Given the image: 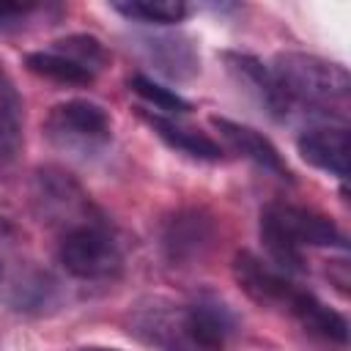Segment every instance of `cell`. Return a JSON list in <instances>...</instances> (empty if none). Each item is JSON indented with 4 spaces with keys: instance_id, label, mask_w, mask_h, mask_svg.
<instances>
[{
    "instance_id": "1",
    "label": "cell",
    "mask_w": 351,
    "mask_h": 351,
    "mask_svg": "<svg viewBox=\"0 0 351 351\" xmlns=\"http://www.w3.org/2000/svg\"><path fill=\"white\" fill-rule=\"evenodd\" d=\"M126 329L156 351H225L236 332V318L214 296H195L189 302L151 296L132 307Z\"/></svg>"
},
{
    "instance_id": "2",
    "label": "cell",
    "mask_w": 351,
    "mask_h": 351,
    "mask_svg": "<svg viewBox=\"0 0 351 351\" xmlns=\"http://www.w3.org/2000/svg\"><path fill=\"white\" fill-rule=\"evenodd\" d=\"M258 233L266 250V261L285 274H299L304 269V247L346 250V236L329 217L293 203L263 206Z\"/></svg>"
},
{
    "instance_id": "3",
    "label": "cell",
    "mask_w": 351,
    "mask_h": 351,
    "mask_svg": "<svg viewBox=\"0 0 351 351\" xmlns=\"http://www.w3.org/2000/svg\"><path fill=\"white\" fill-rule=\"evenodd\" d=\"M269 69L291 110L310 107L318 112H329L335 107H346L348 101L351 80L346 66L335 60L310 52H280Z\"/></svg>"
},
{
    "instance_id": "4",
    "label": "cell",
    "mask_w": 351,
    "mask_h": 351,
    "mask_svg": "<svg viewBox=\"0 0 351 351\" xmlns=\"http://www.w3.org/2000/svg\"><path fill=\"white\" fill-rule=\"evenodd\" d=\"M58 261L74 280H112L123 269V250L104 217L82 219L58 239Z\"/></svg>"
},
{
    "instance_id": "5",
    "label": "cell",
    "mask_w": 351,
    "mask_h": 351,
    "mask_svg": "<svg viewBox=\"0 0 351 351\" xmlns=\"http://www.w3.org/2000/svg\"><path fill=\"white\" fill-rule=\"evenodd\" d=\"M44 137L63 154L96 156L112 143V118L90 99H69L47 112Z\"/></svg>"
},
{
    "instance_id": "6",
    "label": "cell",
    "mask_w": 351,
    "mask_h": 351,
    "mask_svg": "<svg viewBox=\"0 0 351 351\" xmlns=\"http://www.w3.org/2000/svg\"><path fill=\"white\" fill-rule=\"evenodd\" d=\"M33 195H36V203L41 206V217L60 230H66L82 219L101 217L96 211V206L90 203V197L80 189V184L58 167H44L36 173Z\"/></svg>"
},
{
    "instance_id": "7",
    "label": "cell",
    "mask_w": 351,
    "mask_h": 351,
    "mask_svg": "<svg viewBox=\"0 0 351 351\" xmlns=\"http://www.w3.org/2000/svg\"><path fill=\"white\" fill-rule=\"evenodd\" d=\"M233 277H236L239 288L252 302H258L261 307L288 310L293 296L299 293V285L291 280V274H285L282 269H277L266 258H258L250 250L236 252V258H233Z\"/></svg>"
},
{
    "instance_id": "8",
    "label": "cell",
    "mask_w": 351,
    "mask_h": 351,
    "mask_svg": "<svg viewBox=\"0 0 351 351\" xmlns=\"http://www.w3.org/2000/svg\"><path fill=\"white\" fill-rule=\"evenodd\" d=\"M159 244L173 266H189L200 261L214 244V222L200 208H181L165 219Z\"/></svg>"
},
{
    "instance_id": "9",
    "label": "cell",
    "mask_w": 351,
    "mask_h": 351,
    "mask_svg": "<svg viewBox=\"0 0 351 351\" xmlns=\"http://www.w3.org/2000/svg\"><path fill=\"white\" fill-rule=\"evenodd\" d=\"M222 58H225V66H228L230 77L236 80V85H241L271 118L291 115V104L266 63H261L258 58L244 55V52H225Z\"/></svg>"
},
{
    "instance_id": "10",
    "label": "cell",
    "mask_w": 351,
    "mask_h": 351,
    "mask_svg": "<svg viewBox=\"0 0 351 351\" xmlns=\"http://www.w3.org/2000/svg\"><path fill=\"white\" fill-rule=\"evenodd\" d=\"M296 148L307 165H313L335 178L348 176V129H346V123L310 126L299 134Z\"/></svg>"
},
{
    "instance_id": "11",
    "label": "cell",
    "mask_w": 351,
    "mask_h": 351,
    "mask_svg": "<svg viewBox=\"0 0 351 351\" xmlns=\"http://www.w3.org/2000/svg\"><path fill=\"white\" fill-rule=\"evenodd\" d=\"M211 126L219 132V137L228 143L230 151H236L239 156L250 159L261 170L274 173L280 178H288L291 176V170H288L282 154L277 151V145L266 134H261L258 129H252L247 123H239V121H230V118H219V115L211 118Z\"/></svg>"
},
{
    "instance_id": "12",
    "label": "cell",
    "mask_w": 351,
    "mask_h": 351,
    "mask_svg": "<svg viewBox=\"0 0 351 351\" xmlns=\"http://www.w3.org/2000/svg\"><path fill=\"white\" fill-rule=\"evenodd\" d=\"M143 58L170 80H189L200 69V55L189 36L181 33H156L140 38Z\"/></svg>"
},
{
    "instance_id": "13",
    "label": "cell",
    "mask_w": 351,
    "mask_h": 351,
    "mask_svg": "<svg viewBox=\"0 0 351 351\" xmlns=\"http://www.w3.org/2000/svg\"><path fill=\"white\" fill-rule=\"evenodd\" d=\"M288 315H293L304 332L321 337V340H329V343H346L348 340V324L346 318L332 310L329 304H324L315 293L299 288V293L293 296L291 307L285 310Z\"/></svg>"
},
{
    "instance_id": "14",
    "label": "cell",
    "mask_w": 351,
    "mask_h": 351,
    "mask_svg": "<svg viewBox=\"0 0 351 351\" xmlns=\"http://www.w3.org/2000/svg\"><path fill=\"white\" fill-rule=\"evenodd\" d=\"M148 126L154 129V134L159 140H165L170 148L192 156V159H203V162H217L222 159V145L208 137L206 132L181 123L178 118H167V115H145Z\"/></svg>"
},
{
    "instance_id": "15",
    "label": "cell",
    "mask_w": 351,
    "mask_h": 351,
    "mask_svg": "<svg viewBox=\"0 0 351 351\" xmlns=\"http://www.w3.org/2000/svg\"><path fill=\"white\" fill-rule=\"evenodd\" d=\"M112 11L129 22L140 25H176L189 16V5L181 0H121L112 3Z\"/></svg>"
},
{
    "instance_id": "16",
    "label": "cell",
    "mask_w": 351,
    "mask_h": 351,
    "mask_svg": "<svg viewBox=\"0 0 351 351\" xmlns=\"http://www.w3.org/2000/svg\"><path fill=\"white\" fill-rule=\"evenodd\" d=\"M27 69L38 77H47L52 82H60V85H90L96 80L93 71H88L85 66L74 63L71 58L55 52V49H41V52H30L25 58Z\"/></svg>"
},
{
    "instance_id": "17",
    "label": "cell",
    "mask_w": 351,
    "mask_h": 351,
    "mask_svg": "<svg viewBox=\"0 0 351 351\" xmlns=\"http://www.w3.org/2000/svg\"><path fill=\"white\" fill-rule=\"evenodd\" d=\"M129 88L148 104V107H154L156 112L154 115H167V118H178V115H184L186 110H189V101L186 99H181L173 88H165V85H159L156 80H151L148 74H134V77H129Z\"/></svg>"
},
{
    "instance_id": "18",
    "label": "cell",
    "mask_w": 351,
    "mask_h": 351,
    "mask_svg": "<svg viewBox=\"0 0 351 351\" xmlns=\"http://www.w3.org/2000/svg\"><path fill=\"white\" fill-rule=\"evenodd\" d=\"M49 49H55V52L71 58L74 63L85 66V69L93 71V74H99V71L104 69V63H107V49H104V44H101L96 36H88V33H74V36H66V38H60V41H52Z\"/></svg>"
},
{
    "instance_id": "19",
    "label": "cell",
    "mask_w": 351,
    "mask_h": 351,
    "mask_svg": "<svg viewBox=\"0 0 351 351\" xmlns=\"http://www.w3.org/2000/svg\"><path fill=\"white\" fill-rule=\"evenodd\" d=\"M19 143V99L0 104V159L11 156Z\"/></svg>"
},
{
    "instance_id": "20",
    "label": "cell",
    "mask_w": 351,
    "mask_h": 351,
    "mask_svg": "<svg viewBox=\"0 0 351 351\" xmlns=\"http://www.w3.org/2000/svg\"><path fill=\"white\" fill-rule=\"evenodd\" d=\"M33 5H22V3H0V27H19L22 19L27 14H33Z\"/></svg>"
},
{
    "instance_id": "21",
    "label": "cell",
    "mask_w": 351,
    "mask_h": 351,
    "mask_svg": "<svg viewBox=\"0 0 351 351\" xmlns=\"http://www.w3.org/2000/svg\"><path fill=\"white\" fill-rule=\"evenodd\" d=\"M11 99H16V93H14L11 82L5 80V71H3V66H0V104H3V101H11Z\"/></svg>"
},
{
    "instance_id": "22",
    "label": "cell",
    "mask_w": 351,
    "mask_h": 351,
    "mask_svg": "<svg viewBox=\"0 0 351 351\" xmlns=\"http://www.w3.org/2000/svg\"><path fill=\"white\" fill-rule=\"evenodd\" d=\"M77 351H118V348H107V346H85V348H77Z\"/></svg>"
}]
</instances>
